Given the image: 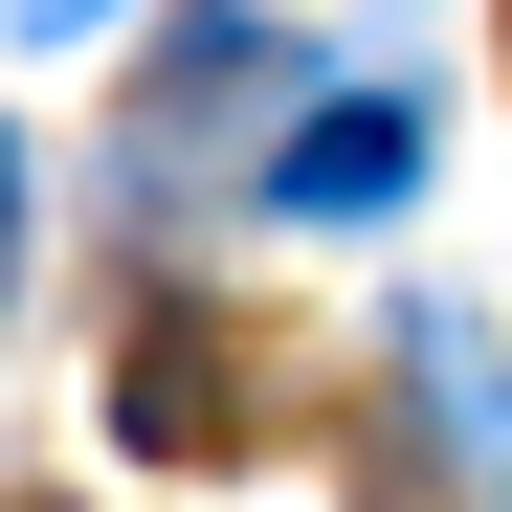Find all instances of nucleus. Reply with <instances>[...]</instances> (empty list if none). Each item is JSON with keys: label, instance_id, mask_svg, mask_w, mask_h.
<instances>
[{"label": "nucleus", "instance_id": "1", "mask_svg": "<svg viewBox=\"0 0 512 512\" xmlns=\"http://www.w3.org/2000/svg\"><path fill=\"white\" fill-rule=\"evenodd\" d=\"M112 423H134L156 468H223L245 423H268V357H245L223 312H156V334H134V379H112Z\"/></svg>", "mask_w": 512, "mask_h": 512}, {"label": "nucleus", "instance_id": "2", "mask_svg": "<svg viewBox=\"0 0 512 512\" xmlns=\"http://www.w3.org/2000/svg\"><path fill=\"white\" fill-rule=\"evenodd\" d=\"M401 179H423V112H401V90H334V112H290V156H268L290 223H379Z\"/></svg>", "mask_w": 512, "mask_h": 512}, {"label": "nucleus", "instance_id": "3", "mask_svg": "<svg viewBox=\"0 0 512 512\" xmlns=\"http://www.w3.org/2000/svg\"><path fill=\"white\" fill-rule=\"evenodd\" d=\"M401 401L446 423V468L512 512V379H490V334H468V312H401Z\"/></svg>", "mask_w": 512, "mask_h": 512}, {"label": "nucleus", "instance_id": "4", "mask_svg": "<svg viewBox=\"0 0 512 512\" xmlns=\"http://www.w3.org/2000/svg\"><path fill=\"white\" fill-rule=\"evenodd\" d=\"M0 23H45V45H67V23H112V0H0Z\"/></svg>", "mask_w": 512, "mask_h": 512}, {"label": "nucleus", "instance_id": "5", "mask_svg": "<svg viewBox=\"0 0 512 512\" xmlns=\"http://www.w3.org/2000/svg\"><path fill=\"white\" fill-rule=\"evenodd\" d=\"M0 245H23V156H0Z\"/></svg>", "mask_w": 512, "mask_h": 512}]
</instances>
